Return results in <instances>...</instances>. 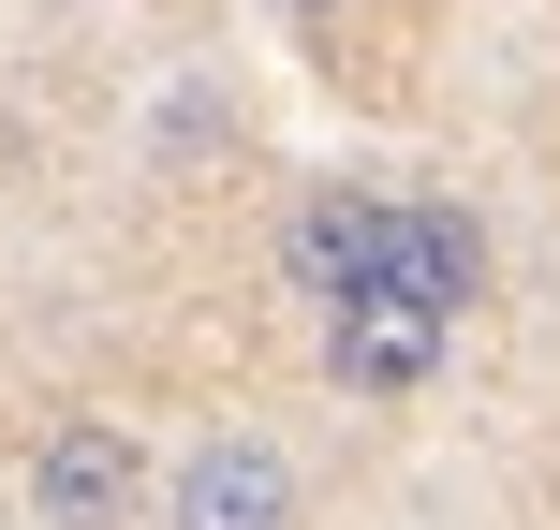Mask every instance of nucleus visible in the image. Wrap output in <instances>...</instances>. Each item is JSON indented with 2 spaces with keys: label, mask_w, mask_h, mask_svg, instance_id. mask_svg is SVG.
<instances>
[{
  "label": "nucleus",
  "mask_w": 560,
  "mask_h": 530,
  "mask_svg": "<svg viewBox=\"0 0 560 530\" xmlns=\"http://www.w3.org/2000/svg\"><path fill=\"white\" fill-rule=\"evenodd\" d=\"M384 207L369 177H325V192H295V222H280V280H295L310 309H354L369 280H384Z\"/></svg>",
  "instance_id": "4"
},
{
  "label": "nucleus",
  "mask_w": 560,
  "mask_h": 530,
  "mask_svg": "<svg viewBox=\"0 0 560 530\" xmlns=\"http://www.w3.org/2000/svg\"><path fill=\"white\" fill-rule=\"evenodd\" d=\"M148 516V457L118 413H59L30 443V530H133Z\"/></svg>",
  "instance_id": "1"
},
{
  "label": "nucleus",
  "mask_w": 560,
  "mask_h": 530,
  "mask_svg": "<svg viewBox=\"0 0 560 530\" xmlns=\"http://www.w3.org/2000/svg\"><path fill=\"white\" fill-rule=\"evenodd\" d=\"M369 295H413L428 325H472V309H487V222L443 207V192H398L384 207V280H369Z\"/></svg>",
  "instance_id": "3"
},
{
  "label": "nucleus",
  "mask_w": 560,
  "mask_h": 530,
  "mask_svg": "<svg viewBox=\"0 0 560 530\" xmlns=\"http://www.w3.org/2000/svg\"><path fill=\"white\" fill-rule=\"evenodd\" d=\"M163 530H295V457L266 427H207L163 472Z\"/></svg>",
  "instance_id": "2"
},
{
  "label": "nucleus",
  "mask_w": 560,
  "mask_h": 530,
  "mask_svg": "<svg viewBox=\"0 0 560 530\" xmlns=\"http://www.w3.org/2000/svg\"><path fill=\"white\" fill-rule=\"evenodd\" d=\"M443 339H457V325H428L413 295H354V309H325V368H339V398H413L428 368H443Z\"/></svg>",
  "instance_id": "5"
}]
</instances>
